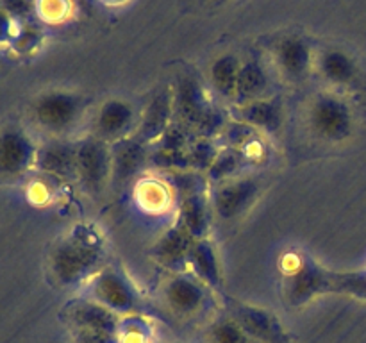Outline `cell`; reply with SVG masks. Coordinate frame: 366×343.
<instances>
[{"label":"cell","mask_w":366,"mask_h":343,"mask_svg":"<svg viewBox=\"0 0 366 343\" xmlns=\"http://www.w3.org/2000/svg\"><path fill=\"white\" fill-rule=\"evenodd\" d=\"M275 59L279 68L288 79H302L313 64V52L307 41L297 36L285 38L277 45Z\"/></svg>","instance_id":"14"},{"label":"cell","mask_w":366,"mask_h":343,"mask_svg":"<svg viewBox=\"0 0 366 343\" xmlns=\"http://www.w3.org/2000/svg\"><path fill=\"white\" fill-rule=\"evenodd\" d=\"M70 320L74 322L77 331L102 332V334L114 336L118 329V314L92 299L75 304L70 309Z\"/></svg>","instance_id":"12"},{"label":"cell","mask_w":366,"mask_h":343,"mask_svg":"<svg viewBox=\"0 0 366 343\" xmlns=\"http://www.w3.org/2000/svg\"><path fill=\"white\" fill-rule=\"evenodd\" d=\"M188 263L193 275L207 288H222V267L213 242L207 238L195 239L188 254Z\"/></svg>","instance_id":"13"},{"label":"cell","mask_w":366,"mask_h":343,"mask_svg":"<svg viewBox=\"0 0 366 343\" xmlns=\"http://www.w3.org/2000/svg\"><path fill=\"white\" fill-rule=\"evenodd\" d=\"M75 175L89 195L97 197L106 189L109 179H113V150L107 146L106 139L89 136L77 143Z\"/></svg>","instance_id":"6"},{"label":"cell","mask_w":366,"mask_h":343,"mask_svg":"<svg viewBox=\"0 0 366 343\" xmlns=\"http://www.w3.org/2000/svg\"><path fill=\"white\" fill-rule=\"evenodd\" d=\"M84 113V99L66 89L41 93L31 106V118L39 129L50 134L70 131Z\"/></svg>","instance_id":"4"},{"label":"cell","mask_w":366,"mask_h":343,"mask_svg":"<svg viewBox=\"0 0 366 343\" xmlns=\"http://www.w3.org/2000/svg\"><path fill=\"white\" fill-rule=\"evenodd\" d=\"M204 96L200 91L199 84L193 79H182L179 82L177 89V106L179 111L182 113V118L189 121V124H195L197 127H200V124L204 121V118L209 113V107L204 106Z\"/></svg>","instance_id":"23"},{"label":"cell","mask_w":366,"mask_h":343,"mask_svg":"<svg viewBox=\"0 0 366 343\" xmlns=\"http://www.w3.org/2000/svg\"><path fill=\"white\" fill-rule=\"evenodd\" d=\"M136 111L129 100L109 99L100 104L95 116V131L99 138L122 139L134 125Z\"/></svg>","instance_id":"11"},{"label":"cell","mask_w":366,"mask_h":343,"mask_svg":"<svg viewBox=\"0 0 366 343\" xmlns=\"http://www.w3.org/2000/svg\"><path fill=\"white\" fill-rule=\"evenodd\" d=\"M268 88V74L259 61H245L239 68L236 99L242 104L261 99Z\"/></svg>","instance_id":"20"},{"label":"cell","mask_w":366,"mask_h":343,"mask_svg":"<svg viewBox=\"0 0 366 343\" xmlns=\"http://www.w3.org/2000/svg\"><path fill=\"white\" fill-rule=\"evenodd\" d=\"M229 314L236 318L256 343H288L285 327L272 311L247 302H232Z\"/></svg>","instance_id":"10"},{"label":"cell","mask_w":366,"mask_h":343,"mask_svg":"<svg viewBox=\"0 0 366 343\" xmlns=\"http://www.w3.org/2000/svg\"><path fill=\"white\" fill-rule=\"evenodd\" d=\"M102 249L99 239L84 231L74 232L56 243L50 254V270L61 286H75L100 270Z\"/></svg>","instance_id":"2"},{"label":"cell","mask_w":366,"mask_h":343,"mask_svg":"<svg viewBox=\"0 0 366 343\" xmlns=\"http://www.w3.org/2000/svg\"><path fill=\"white\" fill-rule=\"evenodd\" d=\"M318 68H320L322 77L336 86L352 84L360 75L356 59L340 49L325 50L318 59Z\"/></svg>","instance_id":"18"},{"label":"cell","mask_w":366,"mask_h":343,"mask_svg":"<svg viewBox=\"0 0 366 343\" xmlns=\"http://www.w3.org/2000/svg\"><path fill=\"white\" fill-rule=\"evenodd\" d=\"M163 300L175 317L192 318L206 307L207 286L195 275L175 274L164 282Z\"/></svg>","instance_id":"9"},{"label":"cell","mask_w":366,"mask_h":343,"mask_svg":"<svg viewBox=\"0 0 366 343\" xmlns=\"http://www.w3.org/2000/svg\"><path fill=\"white\" fill-rule=\"evenodd\" d=\"M92 300L114 314H134L143 307V299L134 282L114 267L100 268L92 281Z\"/></svg>","instance_id":"5"},{"label":"cell","mask_w":366,"mask_h":343,"mask_svg":"<svg viewBox=\"0 0 366 343\" xmlns=\"http://www.w3.org/2000/svg\"><path fill=\"white\" fill-rule=\"evenodd\" d=\"M259 192V181L250 175L222 181L211 197V209L220 220H234L256 202Z\"/></svg>","instance_id":"7"},{"label":"cell","mask_w":366,"mask_h":343,"mask_svg":"<svg viewBox=\"0 0 366 343\" xmlns=\"http://www.w3.org/2000/svg\"><path fill=\"white\" fill-rule=\"evenodd\" d=\"M286 299L295 306L306 304L324 293H349L366 300V270L332 272L315 261L304 259L286 279Z\"/></svg>","instance_id":"1"},{"label":"cell","mask_w":366,"mask_h":343,"mask_svg":"<svg viewBox=\"0 0 366 343\" xmlns=\"http://www.w3.org/2000/svg\"><path fill=\"white\" fill-rule=\"evenodd\" d=\"M36 164L45 174L57 175V177H68L75 175V164H77V145H70L66 141H50L38 149Z\"/></svg>","instance_id":"16"},{"label":"cell","mask_w":366,"mask_h":343,"mask_svg":"<svg viewBox=\"0 0 366 343\" xmlns=\"http://www.w3.org/2000/svg\"><path fill=\"white\" fill-rule=\"evenodd\" d=\"M195 236L182 227L181 224L172 227L170 231L161 236L159 242L156 243V259L163 263L168 268H177L179 264L188 261V254L192 250V245L195 243Z\"/></svg>","instance_id":"15"},{"label":"cell","mask_w":366,"mask_h":343,"mask_svg":"<svg viewBox=\"0 0 366 343\" xmlns=\"http://www.w3.org/2000/svg\"><path fill=\"white\" fill-rule=\"evenodd\" d=\"M11 29H13V16L6 13L4 9H0V43L6 41L11 36Z\"/></svg>","instance_id":"28"},{"label":"cell","mask_w":366,"mask_h":343,"mask_svg":"<svg viewBox=\"0 0 366 343\" xmlns=\"http://www.w3.org/2000/svg\"><path fill=\"white\" fill-rule=\"evenodd\" d=\"M307 125L322 141L343 143L354 134L356 114L345 99L335 93H322L311 100Z\"/></svg>","instance_id":"3"},{"label":"cell","mask_w":366,"mask_h":343,"mask_svg":"<svg viewBox=\"0 0 366 343\" xmlns=\"http://www.w3.org/2000/svg\"><path fill=\"white\" fill-rule=\"evenodd\" d=\"M242 61L234 54H224L217 57L209 68V81L211 86L218 95L225 99H236V88H238V77Z\"/></svg>","instance_id":"19"},{"label":"cell","mask_w":366,"mask_h":343,"mask_svg":"<svg viewBox=\"0 0 366 343\" xmlns=\"http://www.w3.org/2000/svg\"><path fill=\"white\" fill-rule=\"evenodd\" d=\"M2 9L9 16H24L29 11V2L27 0H4Z\"/></svg>","instance_id":"27"},{"label":"cell","mask_w":366,"mask_h":343,"mask_svg":"<svg viewBox=\"0 0 366 343\" xmlns=\"http://www.w3.org/2000/svg\"><path fill=\"white\" fill-rule=\"evenodd\" d=\"M145 161L142 141L125 139L113 150V179L117 182H124L131 179Z\"/></svg>","instance_id":"22"},{"label":"cell","mask_w":366,"mask_h":343,"mask_svg":"<svg viewBox=\"0 0 366 343\" xmlns=\"http://www.w3.org/2000/svg\"><path fill=\"white\" fill-rule=\"evenodd\" d=\"M206 343H256L232 314H220L206 329Z\"/></svg>","instance_id":"25"},{"label":"cell","mask_w":366,"mask_h":343,"mask_svg":"<svg viewBox=\"0 0 366 343\" xmlns=\"http://www.w3.org/2000/svg\"><path fill=\"white\" fill-rule=\"evenodd\" d=\"M238 113L243 124L267 132H277L285 121V113L277 100H250L242 104Z\"/></svg>","instance_id":"17"},{"label":"cell","mask_w":366,"mask_h":343,"mask_svg":"<svg viewBox=\"0 0 366 343\" xmlns=\"http://www.w3.org/2000/svg\"><path fill=\"white\" fill-rule=\"evenodd\" d=\"M168 116H170V99L168 95H159L150 102L143 116L139 129V141H152L157 136L167 132Z\"/></svg>","instance_id":"24"},{"label":"cell","mask_w":366,"mask_h":343,"mask_svg":"<svg viewBox=\"0 0 366 343\" xmlns=\"http://www.w3.org/2000/svg\"><path fill=\"white\" fill-rule=\"evenodd\" d=\"M236 168H238V156L234 152L218 154L211 163L209 175L211 179H217V181H227V177Z\"/></svg>","instance_id":"26"},{"label":"cell","mask_w":366,"mask_h":343,"mask_svg":"<svg viewBox=\"0 0 366 343\" xmlns=\"http://www.w3.org/2000/svg\"><path fill=\"white\" fill-rule=\"evenodd\" d=\"M209 206L202 193H192L182 200L181 222L182 227L188 229L197 239L204 238L209 229Z\"/></svg>","instance_id":"21"},{"label":"cell","mask_w":366,"mask_h":343,"mask_svg":"<svg viewBox=\"0 0 366 343\" xmlns=\"http://www.w3.org/2000/svg\"><path fill=\"white\" fill-rule=\"evenodd\" d=\"M38 157V146L20 127L0 131V177L14 179L24 175Z\"/></svg>","instance_id":"8"}]
</instances>
